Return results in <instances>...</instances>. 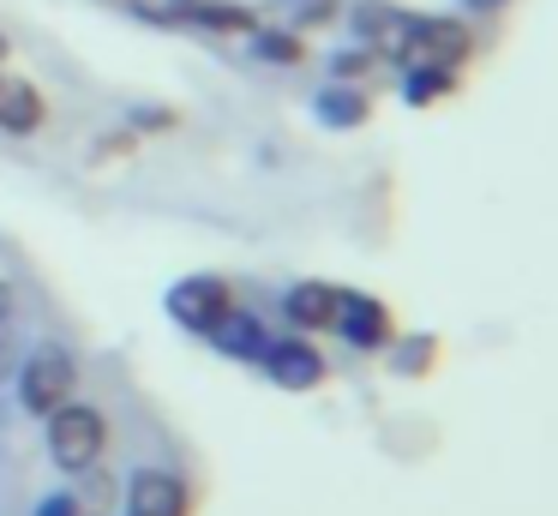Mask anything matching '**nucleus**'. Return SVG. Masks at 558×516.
Segmentation results:
<instances>
[{
  "label": "nucleus",
  "mask_w": 558,
  "mask_h": 516,
  "mask_svg": "<svg viewBox=\"0 0 558 516\" xmlns=\"http://www.w3.org/2000/svg\"><path fill=\"white\" fill-rule=\"evenodd\" d=\"M102 451H109V420H102V408L61 403L49 415V456H54L61 475H85V468H97Z\"/></svg>",
  "instance_id": "nucleus-2"
},
{
  "label": "nucleus",
  "mask_w": 558,
  "mask_h": 516,
  "mask_svg": "<svg viewBox=\"0 0 558 516\" xmlns=\"http://www.w3.org/2000/svg\"><path fill=\"white\" fill-rule=\"evenodd\" d=\"M246 48H253V60H265V67H294V60L306 55L301 36H294V31H265V24H253Z\"/></svg>",
  "instance_id": "nucleus-16"
},
{
  "label": "nucleus",
  "mask_w": 558,
  "mask_h": 516,
  "mask_svg": "<svg viewBox=\"0 0 558 516\" xmlns=\"http://www.w3.org/2000/svg\"><path fill=\"white\" fill-rule=\"evenodd\" d=\"M450 91H457V67H438V60H421V67H409V72H402V103H414V108L438 103V96H450Z\"/></svg>",
  "instance_id": "nucleus-14"
},
{
  "label": "nucleus",
  "mask_w": 558,
  "mask_h": 516,
  "mask_svg": "<svg viewBox=\"0 0 558 516\" xmlns=\"http://www.w3.org/2000/svg\"><path fill=\"white\" fill-rule=\"evenodd\" d=\"M205 336H210V348H222L229 360H258V355H265V343H270L265 319H258V312H241V307H229Z\"/></svg>",
  "instance_id": "nucleus-9"
},
{
  "label": "nucleus",
  "mask_w": 558,
  "mask_h": 516,
  "mask_svg": "<svg viewBox=\"0 0 558 516\" xmlns=\"http://www.w3.org/2000/svg\"><path fill=\"white\" fill-rule=\"evenodd\" d=\"M162 307H169L174 324H186V331L205 336L210 324L234 307V300H229V283H222V276H181V283L169 288V300H162Z\"/></svg>",
  "instance_id": "nucleus-3"
},
{
  "label": "nucleus",
  "mask_w": 558,
  "mask_h": 516,
  "mask_svg": "<svg viewBox=\"0 0 558 516\" xmlns=\"http://www.w3.org/2000/svg\"><path fill=\"white\" fill-rule=\"evenodd\" d=\"M330 331H342V343L361 348V355H378V348L397 336L390 331V312L378 307L373 295H349V288L337 295V319H330Z\"/></svg>",
  "instance_id": "nucleus-4"
},
{
  "label": "nucleus",
  "mask_w": 558,
  "mask_h": 516,
  "mask_svg": "<svg viewBox=\"0 0 558 516\" xmlns=\"http://www.w3.org/2000/svg\"><path fill=\"white\" fill-rule=\"evenodd\" d=\"M409 55H426V60H438V67H462V60L474 55V36L462 31L457 19H426V12H414Z\"/></svg>",
  "instance_id": "nucleus-8"
},
{
  "label": "nucleus",
  "mask_w": 558,
  "mask_h": 516,
  "mask_svg": "<svg viewBox=\"0 0 558 516\" xmlns=\"http://www.w3.org/2000/svg\"><path fill=\"white\" fill-rule=\"evenodd\" d=\"M37 516H78V499L73 492H49V499L37 504Z\"/></svg>",
  "instance_id": "nucleus-18"
},
{
  "label": "nucleus",
  "mask_w": 558,
  "mask_h": 516,
  "mask_svg": "<svg viewBox=\"0 0 558 516\" xmlns=\"http://www.w3.org/2000/svg\"><path fill=\"white\" fill-rule=\"evenodd\" d=\"M258 360H265L270 384H282V391H313V384H325V360H318V348L306 343L301 331L265 343V355H258Z\"/></svg>",
  "instance_id": "nucleus-6"
},
{
  "label": "nucleus",
  "mask_w": 558,
  "mask_h": 516,
  "mask_svg": "<svg viewBox=\"0 0 558 516\" xmlns=\"http://www.w3.org/2000/svg\"><path fill=\"white\" fill-rule=\"evenodd\" d=\"M7 55H13V43H7V36H0V60H7Z\"/></svg>",
  "instance_id": "nucleus-19"
},
{
  "label": "nucleus",
  "mask_w": 558,
  "mask_h": 516,
  "mask_svg": "<svg viewBox=\"0 0 558 516\" xmlns=\"http://www.w3.org/2000/svg\"><path fill=\"white\" fill-rule=\"evenodd\" d=\"M43 115H49V108H43V91L37 84H0V132H19V139H25V132H37L43 127Z\"/></svg>",
  "instance_id": "nucleus-11"
},
{
  "label": "nucleus",
  "mask_w": 558,
  "mask_h": 516,
  "mask_svg": "<svg viewBox=\"0 0 558 516\" xmlns=\"http://www.w3.org/2000/svg\"><path fill=\"white\" fill-rule=\"evenodd\" d=\"M354 36H361V48H373V55H409V31H414V12L390 7V0H361V7L349 12Z\"/></svg>",
  "instance_id": "nucleus-5"
},
{
  "label": "nucleus",
  "mask_w": 558,
  "mask_h": 516,
  "mask_svg": "<svg viewBox=\"0 0 558 516\" xmlns=\"http://www.w3.org/2000/svg\"><path fill=\"white\" fill-rule=\"evenodd\" d=\"M337 295L342 288H330V283H294L289 295H282V319H289L301 336L330 331V319H337Z\"/></svg>",
  "instance_id": "nucleus-10"
},
{
  "label": "nucleus",
  "mask_w": 558,
  "mask_h": 516,
  "mask_svg": "<svg viewBox=\"0 0 558 516\" xmlns=\"http://www.w3.org/2000/svg\"><path fill=\"white\" fill-rule=\"evenodd\" d=\"M313 115H318V127H330V132H354L373 115V103H366L361 91H349V84H330V91L313 96Z\"/></svg>",
  "instance_id": "nucleus-12"
},
{
  "label": "nucleus",
  "mask_w": 558,
  "mask_h": 516,
  "mask_svg": "<svg viewBox=\"0 0 558 516\" xmlns=\"http://www.w3.org/2000/svg\"><path fill=\"white\" fill-rule=\"evenodd\" d=\"M19 408L25 415H37V420H49L61 403H73V391H78V360L66 355L61 343H43V348H31L25 360H19Z\"/></svg>",
  "instance_id": "nucleus-1"
},
{
  "label": "nucleus",
  "mask_w": 558,
  "mask_h": 516,
  "mask_svg": "<svg viewBox=\"0 0 558 516\" xmlns=\"http://www.w3.org/2000/svg\"><path fill=\"white\" fill-rule=\"evenodd\" d=\"M169 19H186L198 31H253V19L241 7H210V0H174Z\"/></svg>",
  "instance_id": "nucleus-15"
},
{
  "label": "nucleus",
  "mask_w": 558,
  "mask_h": 516,
  "mask_svg": "<svg viewBox=\"0 0 558 516\" xmlns=\"http://www.w3.org/2000/svg\"><path fill=\"white\" fill-rule=\"evenodd\" d=\"M193 499H186V480L174 468H138L126 480V516H186Z\"/></svg>",
  "instance_id": "nucleus-7"
},
{
  "label": "nucleus",
  "mask_w": 558,
  "mask_h": 516,
  "mask_svg": "<svg viewBox=\"0 0 558 516\" xmlns=\"http://www.w3.org/2000/svg\"><path fill=\"white\" fill-rule=\"evenodd\" d=\"M19 360H25V319H19L13 288L0 283V384H13Z\"/></svg>",
  "instance_id": "nucleus-13"
},
{
  "label": "nucleus",
  "mask_w": 558,
  "mask_h": 516,
  "mask_svg": "<svg viewBox=\"0 0 558 516\" xmlns=\"http://www.w3.org/2000/svg\"><path fill=\"white\" fill-rule=\"evenodd\" d=\"M373 48H354V55H349V48H342V55L337 60H330V72H337V79H354V84H361L366 79V72H373Z\"/></svg>",
  "instance_id": "nucleus-17"
}]
</instances>
